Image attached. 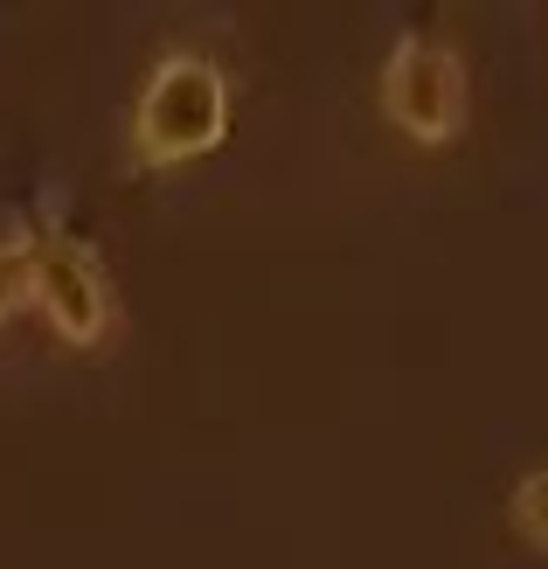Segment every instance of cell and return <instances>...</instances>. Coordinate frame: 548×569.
Returning <instances> with one entry per match:
<instances>
[{"label": "cell", "mask_w": 548, "mask_h": 569, "mask_svg": "<svg viewBox=\"0 0 548 569\" xmlns=\"http://www.w3.org/2000/svg\"><path fill=\"white\" fill-rule=\"evenodd\" d=\"M222 132H229V77H222V63L201 56V49L160 56L147 91L132 104V132H126L132 174H160V167L216 153Z\"/></svg>", "instance_id": "obj_1"}, {"label": "cell", "mask_w": 548, "mask_h": 569, "mask_svg": "<svg viewBox=\"0 0 548 569\" xmlns=\"http://www.w3.org/2000/svg\"><path fill=\"white\" fill-rule=\"evenodd\" d=\"M14 306H28V237L21 230L0 243V320H8Z\"/></svg>", "instance_id": "obj_5"}, {"label": "cell", "mask_w": 548, "mask_h": 569, "mask_svg": "<svg viewBox=\"0 0 548 569\" xmlns=\"http://www.w3.org/2000/svg\"><path fill=\"white\" fill-rule=\"evenodd\" d=\"M507 521H514V535H521L528 549H548V466H541V472H528L521 487H514Z\"/></svg>", "instance_id": "obj_4"}, {"label": "cell", "mask_w": 548, "mask_h": 569, "mask_svg": "<svg viewBox=\"0 0 548 569\" xmlns=\"http://www.w3.org/2000/svg\"><path fill=\"white\" fill-rule=\"evenodd\" d=\"M382 111L389 126H402L417 147H445L466 126V63L438 36V21H410L382 63Z\"/></svg>", "instance_id": "obj_3"}, {"label": "cell", "mask_w": 548, "mask_h": 569, "mask_svg": "<svg viewBox=\"0 0 548 569\" xmlns=\"http://www.w3.org/2000/svg\"><path fill=\"white\" fill-rule=\"evenodd\" d=\"M21 237H28V299L49 312V327L70 348H98L119 306H111V278L91 237L70 230V222H28Z\"/></svg>", "instance_id": "obj_2"}]
</instances>
